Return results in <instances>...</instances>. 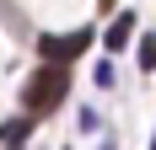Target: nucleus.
I'll list each match as a JSON object with an SVG mask.
<instances>
[{
  "label": "nucleus",
  "instance_id": "7ed1b4c3",
  "mask_svg": "<svg viewBox=\"0 0 156 150\" xmlns=\"http://www.w3.org/2000/svg\"><path fill=\"white\" fill-rule=\"evenodd\" d=\"M129 38H135V16L124 11V16H113V27H108V48H124Z\"/></svg>",
  "mask_w": 156,
  "mask_h": 150
},
{
  "label": "nucleus",
  "instance_id": "f03ea898",
  "mask_svg": "<svg viewBox=\"0 0 156 150\" xmlns=\"http://www.w3.org/2000/svg\"><path fill=\"white\" fill-rule=\"evenodd\" d=\"M86 48H92V32L81 27V32H70V38H43V43H38V54H43L48 64H70V59H81Z\"/></svg>",
  "mask_w": 156,
  "mask_h": 150
},
{
  "label": "nucleus",
  "instance_id": "20e7f679",
  "mask_svg": "<svg viewBox=\"0 0 156 150\" xmlns=\"http://www.w3.org/2000/svg\"><path fill=\"white\" fill-rule=\"evenodd\" d=\"M140 70H156V32L140 43Z\"/></svg>",
  "mask_w": 156,
  "mask_h": 150
},
{
  "label": "nucleus",
  "instance_id": "f257e3e1",
  "mask_svg": "<svg viewBox=\"0 0 156 150\" xmlns=\"http://www.w3.org/2000/svg\"><path fill=\"white\" fill-rule=\"evenodd\" d=\"M65 91H70V70L65 64H38L27 75V86H22V107L32 118H43V113H54L65 102Z\"/></svg>",
  "mask_w": 156,
  "mask_h": 150
}]
</instances>
